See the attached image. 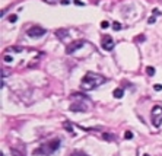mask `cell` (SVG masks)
Returning <instances> with one entry per match:
<instances>
[{"label":"cell","instance_id":"1","mask_svg":"<svg viewBox=\"0 0 162 156\" xmlns=\"http://www.w3.org/2000/svg\"><path fill=\"white\" fill-rule=\"evenodd\" d=\"M105 80H107V79H105L102 75H96L94 71H88V73L82 77L80 86H82V89H85V90H94V89H96L99 85H102Z\"/></svg>","mask_w":162,"mask_h":156},{"label":"cell","instance_id":"2","mask_svg":"<svg viewBox=\"0 0 162 156\" xmlns=\"http://www.w3.org/2000/svg\"><path fill=\"white\" fill-rule=\"evenodd\" d=\"M61 146V140L60 139H53V140H50L48 143H44V144H41L38 149L34 150V155L35 156H51L54 152H57Z\"/></svg>","mask_w":162,"mask_h":156},{"label":"cell","instance_id":"3","mask_svg":"<svg viewBox=\"0 0 162 156\" xmlns=\"http://www.w3.org/2000/svg\"><path fill=\"white\" fill-rule=\"evenodd\" d=\"M150 118H152V124L153 127L159 129L162 125V107L161 105H155L152 108V112H150Z\"/></svg>","mask_w":162,"mask_h":156},{"label":"cell","instance_id":"4","mask_svg":"<svg viewBox=\"0 0 162 156\" xmlns=\"http://www.w3.org/2000/svg\"><path fill=\"white\" fill-rule=\"evenodd\" d=\"M45 29L44 28H41V26H32L29 28L26 31V35L29 36V38H41L42 35H45Z\"/></svg>","mask_w":162,"mask_h":156},{"label":"cell","instance_id":"5","mask_svg":"<svg viewBox=\"0 0 162 156\" xmlns=\"http://www.w3.org/2000/svg\"><path fill=\"white\" fill-rule=\"evenodd\" d=\"M114 45H115V42H114V40L110 35L102 36V40H101V47H102L105 51H111V50L114 48Z\"/></svg>","mask_w":162,"mask_h":156},{"label":"cell","instance_id":"6","mask_svg":"<svg viewBox=\"0 0 162 156\" xmlns=\"http://www.w3.org/2000/svg\"><path fill=\"white\" fill-rule=\"evenodd\" d=\"M82 45H85V41H83V40L73 41L72 44H69V45H67V48H66V53H67V54H73L75 51H77V50L80 48Z\"/></svg>","mask_w":162,"mask_h":156},{"label":"cell","instance_id":"7","mask_svg":"<svg viewBox=\"0 0 162 156\" xmlns=\"http://www.w3.org/2000/svg\"><path fill=\"white\" fill-rule=\"evenodd\" d=\"M88 109V107L86 105H82V104H72L70 105V111H75V112H83Z\"/></svg>","mask_w":162,"mask_h":156},{"label":"cell","instance_id":"8","mask_svg":"<svg viewBox=\"0 0 162 156\" xmlns=\"http://www.w3.org/2000/svg\"><path fill=\"white\" fill-rule=\"evenodd\" d=\"M123 95H124V90H123L121 88H117V89H114V92H113V96L117 98V99L123 98Z\"/></svg>","mask_w":162,"mask_h":156},{"label":"cell","instance_id":"9","mask_svg":"<svg viewBox=\"0 0 162 156\" xmlns=\"http://www.w3.org/2000/svg\"><path fill=\"white\" fill-rule=\"evenodd\" d=\"M146 73H148V76H150V77H152V76H155V69H153V67H146Z\"/></svg>","mask_w":162,"mask_h":156},{"label":"cell","instance_id":"10","mask_svg":"<svg viewBox=\"0 0 162 156\" xmlns=\"http://www.w3.org/2000/svg\"><path fill=\"white\" fill-rule=\"evenodd\" d=\"M64 129L67 130L69 133H73V129H72V125H70V123H69V121H64Z\"/></svg>","mask_w":162,"mask_h":156},{"label":"cell","instance_id":"11","mask_svg":"<svg viewBox=\"0 0 162 156\" xmlns=\"http://www.w3.org/2000/svg\"><path fill=\"white\" fill-rule=\"evenodd\" d=\"M10 152H12V155H13V156H25L22 152H18L15 147H12V149H10Z\"/></svg>","mask_w":162,"mask_h":156},{"label":"cell","instance_id":"12","mask_svg":"<svg viewBox=\"0 0 162 156\" xmlns=\"http://www.w3.org/2000/svg\"><path fill=\"white\" fill-rule=\"evenodd\" d=\"M113 28H114V31H120V29H121V23L120 22H113Z\"/></svg>","mask_w":162,"mask_h":156},{"label":"cell","instance_id":"13","mask_svg":"<svg viewBox=\"0 0 162 156\" xmlns=\"http://www.w3.org/2000/svg\"><path fill=\"white\" fill-rule=\"evenodd\" d=\"M108 26H110V23H108L107 21H102V22H101V28H102V29H107Z\"/></svg>","mask_w":162,"mask_h":156},{"label":"cell","instance_id":"14","mask_svg":"<svg viewBox=\"0 0 162 156\" xmlns=\"http://www.w3.org/2000/svg\"><path fill=\"white\" fill-rule=\"evenodd\" d=\"M153 89L156 90V92H161V90H162V85H159V83H156V85H153Z\"/></svg>","mask_w":162,"mask_h":156},{"label":"cell","instance_id":"15","mask_svg":"<svg viewBox=\"0 0 162 156\" xmlns=\"http://www.w3.org/2000/svg\"><path fill=\"white\" fill-rule=\"evenodd\" d=\"M102 136H104L105 140H114V136H110V134H107V133H104Z\"/></svg>","mask_w":162,"mask_h":156},{"label":"cell","instance_id":"16","mask_svg":"<svg viewBox=\"0 0 162 156\" xmlns=\"http://www.w3.org/2000/svg\"><path fill=\"white\" fill-rule=\"evenodd\" d=\"M124 137H126L127 140H130V139H133V134H131V131H126V134H124Z\"/></svg>","mask_w":162,"mask_h":156},{"label":"cell","instance_id":"17","mask_svg":"<svg viewBox=\"0 0 162 156\" xmlns=\"http://www.w3.org/2000/svg\"><path fill=\"white\" fill-rule=\"evenodd\" d=\"M70 156H88V155H85V153H80V152H73Z\"/></svg>","mask_w":162,"mask_h":156},{"label":"cell","instance_id":"18","mask_svg":"<svg viewBox=\"0 0 162 156\" xmlns=\"http://www.w3.org/2000/svg\"><path fill=\"white\" fill-rule=\"evenodd\" d=\"M136 41H137V42H143V41H145V36H143V35L136 36Z\"/></svg>","mask_w":162,"mask_h":156},{"label":"cell","instance_id":"19","mask_svg":"<svg viewBox=\"0 0 162 156\" xmlns=\"http://www.w3.org/2000/svg\"><path fill=\"white\" fill-rule=\"evenodd\" d=\"M73 3H75V5H77V6H85V3H83V2H80V0H73Z\"/></svg>","mask_w":162,"mask_h":156},{"label":"cell","instance_id":"20","mask_svg":"<svg viewBox=\"0 0 162 156\" xmlns=\"http://www.w3.org/2000/svg\"><path fill=\"white\" fill-rule=\"evenodd\" d=\"M155 21H156V16H150V18L148 19L149 23H155Z\"/></svg>","mask_w":162,"mask_h":156},{"label":"cell","instance_id":"21","mask_svg":"<svg viewBox=\"0 0 162 156\" xmlns=\"http://www.w3.org/2000/svg\"><path fill=\"white\" fill-rule=\"evenodd\" d=\"M16 19H18V16H16V15H12V16L9 18V21L10 22H16Z\"/></svg>","mask_w":162,"mask_h":156},{"label":"cell","instance_id":"22","mask_svg":"<svg viewBox=\"0 0 162 156\" xmlns=\"http://www.w3.org/2000/svg\"><path fill=\"white\" fill-rule=\"evenodd\" d=\"M152 13H153V16H156V15H158V16H159V15H161V10H158V9H153V10H152Z\"/></svg>","mask_w":162,"mask_h":156},{"label":"cell","instance_id":"23","mask_svg":"<svg viewBox=\"0 0 162 156\" xmlns=\"http://www.w3.org/2000/svg\"><path fill=\"white\" fill-rule=\"evenodd\" d=\"M5 61L10 63V61H12V57H10V56H5Z\"/></svg>","mask_w":162,"mask_h":156},{"label":"cell","instance_id":"24","mask_svg":"<svg viewBox=\"0 0 162 156\" xmlns=\"http://www.w3.org/2000/svg\"><path fill=\"white\" fill-rule=\"evenodd\" d=\"M70 3V0H61V5H69Z\"/></svg>","mask_w":162,"mask_h":156},{"label":"cell","instance_id":"25","mask_svg":"<svg viewBox=\"0 0 162 156\" xmlns=\"http://www.w3.org/2000/svg\"><path fill=\"white\" fill-rule=\"evenodd\" d=\"M47 2H50V3H53V2H56V0H47Z\"/></svg>","mask_w":162,"mask_h":156},{"label":"cell","instance_id":"26","mask_svg":"<svg viewBox=\"0 0 162 156\" xmlns=\"http://www.w3.org/2000/svg\"><path fill=\"white\" fill-rule=\"evenodd\" d=\"M0 156H5V155H3V153H0Z\"/></svg>","mask_w":162,"mask_h":156},{"label":"cell","instance_id":"27","mask_svg":"<svg viewBox=\"0 0 162 156\" xmlns=\"http://www.w3.org/2000/svg\"><path fill=\"white\" fill-rule=\"evenodd\" d=\"M143 156H149V155H143Z\"/></svg>","mask_w":162,"mask_h":156}]
</instances>
